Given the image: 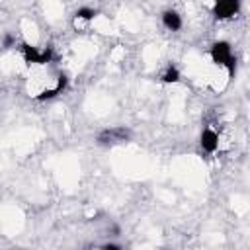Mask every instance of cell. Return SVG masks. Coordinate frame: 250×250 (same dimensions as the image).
<instances>
[{"instance_id": "9c48e42d", "label": "cell", "mask_w": 250, "mask_h": 250, "mask_svg": "<svg viewBox=\"0 0 250 250\" xmlns=\"http://www.w3.org/2000/svg\"><path fill=\"white\" fill-rule=\"evenodd\" d=\"M178 80H180V70H178L174 64H168L166 70L162 72V82H164V84H174V82H178Z\"/></svg>"}, {"instance_id": "30bf717a", "label": "cell", "mask_w": 250, "mask_h": 250, "mask_svg": "<svg viewBox=\"0 0 250 250\" xmlns=\"http://www.w3.org/2000/svg\"><path fill=\"white\" fill-rule=\"evenodd\" d=\"M14 43H16V37L10 35V33H6V35H4V47H12Z\"/></svg>"}, {"instance_id": "277c9868", "label": "cell", "mask_w": 250, "mask_h": 250, "mask_svg": "<svg viewBox=\"0 0 250 250\" xmlns=\"http://www.w3.org/2000/svg\"><path fill=\"white\" fill-rule=\"evenodd\" d=\"M238 8H240V4L236 0H223L213 6V16L217 20H229L238 14Z\"/></svg>"}, {"instance_id": "7a4b0ae2", "label": "cell", "mask_w": 250, "mask_h": 250, "mask_svg": "<svg viewBox=\"0 0 250 250\" xmlns=\"http://www.w3.org/2000/svg\"><path fill=\"white\" fill-rule=\"evenodd\" d=\"M21 55H23V61L27 64H47L53 61V49L51 47H45L43 51H39L37 47L29 45V43H21Z\"/></svg>"}, {"instance_id": "52a82bcc", "label": "cell", "mask_w": 250, "mask_h": 250, "mask_svg": "<svg viewBox=\"0 0 250 250\" xmlns=\"http://www.w3.org/2000/svg\"><path fill=\"white\" fill-rule=\"evenodd\" d=\"M162 23H164L166 29L178 31L182 27V16L174 10H166V12H162Z\"/></svg>"}, {"instance_id": "ba28073f", "label": "cell", "mask_w": 250, "mask_h": 250, "mask_svg": "<svg viewBox=\"0 0 250 250\" xmlns=\"http://www.w3.org/2000/svg\"><path fill=\"white\" fill-rule=\"evenodd\" d=\"M94 18H96V10H92L90 6H82V8H78L76 14H74V25H78V23H88V21H92Z\"/></svg>"}, {"instance_id": "8fae6325", "label": "cell", "mask_w": 250, "mask_h": 250, "mask_svg": "<svg viewBox=\"0 0 250 250\" xmlns=\"http://www.w3.org/2000/svg\"><path fill=\"white\" fill-rule=\"evenodd\" d=\"M102 250H121V246H119V244H115V242H107V244H104V246H102Z\"/></svg>"}, {"instance_id": "5b68a950", "label": "cell", "mask_w": 250, "mask_h": 250, "mask_svg": "<svg viewBox=\"0 0 250 250\" xmlns=\"http://www.w3.org/2000/svg\"><path fill=\"white\" fill-rule=\"evenodd\" d=\"M66 84H68V78H66V74H59L57 76V84L53 86V88H45V90H41L37 96H35V100H39V102H45V100H51V98H55V96H59L64 88H66Z\"/></svg>"}, {"instance_id": "6da1fadb", "label": "cell", "mask_w": 250, "mask_h": 250, "mask_svg": "<svg viewBox=\"0 0 250 250\" xmlns=\"http://www.w3.org/2000/svg\"><path fill=\"white\" fill-rule=\"evenodd\" d=\"M209 55H211V59H213L215 64L227 68L229 76L234 74V70H236V61H234L230 43H227V41H215V43L211 45V49H209Z\"/></svg>"}, {"instance_id": "8992f818", "label": "cell", "mask_w": 250, "mask_h": 250, "mask_svg": "<svg viewBox=\"0 0 250 250\" xmlns=\"http://www.w3.org/2000/svg\"><path fill=\"white\" fill-rule=\"evenodd\" d=\"M199 143H201V148L207 150V152H215L219 148V133L213 131L211 127H205L201 131V137H199Z\"/></svg>"}, {"instance_id": "3957f363", "label": "cell", "mask_w": 250, "mask_h": 250, "mask_svg": "<svg viewBox=\"0 0 250 250\" xmlns=\"http://www.w3.org/2000/svg\"><path fill=\"white\" fill-rule=\"evenodd\" d=\"M129 139V131L125 127H111V129H104L98 135V143L100 145H115V143H123Z\"/></svg>"}]
</instances>
